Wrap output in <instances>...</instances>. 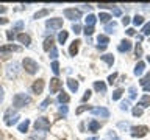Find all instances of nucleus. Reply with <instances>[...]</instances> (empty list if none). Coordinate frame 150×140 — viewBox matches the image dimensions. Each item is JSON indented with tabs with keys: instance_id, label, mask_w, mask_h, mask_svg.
I'll return each instance as SVG.
<instances>
[{
	"instance_id": "obj_59",
	"label": "nucleus",
	"mask_w": 150,
	"mask_h": 140,
	"mask_svg": "<svg viewBox=\"0 0 150 140\" xmlns=\"http://www.w3.org/2000/svg\"><path fill=\"white\" fill-rule=\"evenodd\" d=\"M89 140H98L97 137H92V139H89Z\"/></svg>"
},
{
	"instance_id": "obj_60",
	"label": "nucleus",
	"mask_w": 150,
	"mask_h": 140,
	"mask_svg": "<svg viewBox=\"0 0 150 140\" xmlns=\"http://www.w3.org/2000/svg\"><path fill=\"white\" fill-rule=\"evenodd\" d=\"M147 61H149V62H150V56H147Z\"/></svg>"
},
{
	"instance_id": "obj_52",
	"label": "nucleus",
	"mask_w": 150,
	"mask_h": 140,
	"mask_svg": "<svg viewBox=\"0 0 150 140\" xmlns=\"http://www.w3.org/2000/svg\"><path fill=\"white\" fill-rule=\"evenodd\" d=\"M22 25H23L22 22H17L16 25H14V30H21V28H22Z\"/></svg>"
},
{
	"instance_id": "obj_32",
	"label": "nucleus",
	"mask_w": 150,
	"mask_h": 140,
	"mask_svg": "<svg viewBox=\"0 0 150 140\" xmlns=\"http://www.w3.org/2000/svg\"><path fill=\"white\" fill-rule=\"evenodd\" d=\"M52 72H53L55 75L59 73V64H58V61H53V62H52Z\"/></svg>"
},
{
	"instance_id": "obj_50",
	"label": "nucleus",
	"mask_w": 150,
	"mask_h": 140,
	"mask_svg": "<svg viewBox=\"0 0 150 140\" xmlns=\"http://www.w3.org/2000/svg\"><path fill=\"white\" fill-rule=\"evenodd\" d=\"M6 37H8L9 41H13V39H14V33H13V31H8V33H6Z\"/></svg>"
},
{
	"instance_id": "obj_23",
	"label": "nucleus",
	"mask_w": 150,
	"mask_h": 140,
	"mask_svg": "<svg viewBox=\"0 0 150 140\" xmlns=\"http://www.w3.org/2000/svg\"><path fill=\"white\" fill-rule=\"evenodd\" d=\"M84 20H86V27H94V23H96L97 17L94 16V14H88V17L84 19Z\"/></svg>"
},
{
	"instance_id": "obj_33",
	"label": "nucleus",
	"mask_w": 150,
	"mask_h": 140,
	"mask_svg": "<svg viewBox=\"0 0 150 140\" xmlns=\"http://www.w3.org/2000/svg\"><path fill=\"white\" fill-rule=\"evenodd\" d=\"M150 83V73H145V76L142 78V79H141V81H139V84H141V86H145V84H149Z\"/></svg>"
},
{
	"instance_id": "obj_31",
	"label": "nucleus",
	"mask_w": 150,
	"mask_h": 140,
	"mask_svg": "<svg viewBox=\"0 0 150 140\" xmlns=\"http://www.w3.org/2000/svg\"><path fill=\"white\" fill-rule=\"evenodd\" d=\"M122 93H124V90H122V89H116L114 92H112V100H119V98L122 97Z\"/></svg>"
},
{
	"instance_id": "obj_34",
	"label": "nucleus",
	"mask_w": 150,
	"mask_h": 140,
	"mask_svg": "<svg viewBox=\"0 0 150 140\" xmlns=\"http://www.w3.org/2000/svg\"><path fill=\"white\" fill-rule=\"evenodd\" d=\"M47 14H49V9H41L39 13H36V14H35V19H41V17L47 16Z\"/></svg>"
},
{
	"instance_id": "obj_11",
	"label": "nucleus",
	"mask_w": 150,
	"mask_h": 140,
	"mask_svg": "<svg viewBox=\"0 0 150 140\" xmlns=\"http://www.w3.org/2000/svg\"><path fill=\"white\" fill-rule=\"evenodd\" d=\"M97 41H98V45H97L98 50H105L106 45L110 44V39H108V36H105V34H98Z\"/></svg>"
},
{
	"instance_id": "obj_38",
	"label": "nucleus",
	"mask_w": 150,
	"mask_h": 140,
	"mask_svg": "<svg viewBox=\"0 0 150 140\" xmlns=\"http://www.w3.org/2000/svg\"><path fill=\"white\" fill-rule=\"evenodd\" d=\"M84 111H91V106H86V104L80 106L78 109H77V114H81V112H84Z\"/></svg>"
},
{
	"instance_id": "obj_41",
	"label": "nucleus",
	"mask_w": 150,
	"mask_h": 140,
	"mask_svg": "<svg viewBox=\"0 0 150 140\" xmlns=\"http://www.w3.org/2000/svg\"><path fill=\"white\" fill-rule=\"evenodd\" d=\"M128 107H130V101H128V100H125V101L120 103V109H122V111H127Z\"/></svg>"
},
{
	"instance_id": "obj_19",
	"label": "nucleus",
	"mask_w": 150,
	"mask_h": 140,
	"mask_svg": "<svg viewBox=\"0 0 150 140\" xmlns=\"http://www.w3.org/2000/svg\"><path fill=\"white\" fill-rule=\"evenodd\" d=\"M67 86H69V89H70L72 92H77V90H78V83L75 81L74 78H69V79H67Z\"/></svg>"
},
{
	"instance_id": "obj_21",
	"label": "nucleus",
	"mask_w": 150,
	"mask_h": 140,
	"mask_svg": "<svg viewBox=\"0 0 150 140\" xmlns=\"http://www.w3.org/2000/svg\"><path fill=\"white\" fill-rule=\"evenodd\" d=\"M69 100H70V97L66 92H59L58 93V101L61 103V104H63V103H69Z\"/></svg>"
},
{
	"instance_id": "obj_13",
	"label": "nucleus",
	"mask_w": 150,
	"mask_h": 140,
	"mask_svg": "<svg viewBox=\"0 0 150 140\" xmlns=\"http://www.w3.org/2000/svg\"><path fill=\"white\" fill-rule=\"evenodd\" d=\"M17 41L21 42V44H23L25 47H28L31 44V37L28 36V34H25V33H21V34H17Z\"/></svg>"
},
{
	"instance_id": "obj_16",
	"label": "nucleus",
	"mask_w": 150,
	"mask_h": 140,
	"mask_svg": "<svg viewBox=\"0 0 150 140\" xmlns=\"http://www.w3.org/2000/svg\"><path fill=\"white\" fill-rule=\"evenodd\" d=\"M94 89H96L97 92L105 93L106 92V84L103 83V81H96V83H94Z\"/></svg>"
},
{
	"instance_id": "obj_3",
	"label": "nucleus",
	"mask_w": 150,
	"mask_h": 140,
	"mask_svg": "<svg viewBox=\"0 0 150 140\" xmlns=\"http://www.w3.org/2000/svg\"><path fill=\"white\" fill-rule=\"evenodd\" d=\"M35 129L36 131H49L50 129V121L45 118V117H39L35 121Z\"/></svg>"
},
{
	"instance_id": "obj_24",
	"label": "nucleus",
	"mask_w": 150,
	"mask_h": 140,
	"mask_svg": "<svg viewBox=\"0 0 150 140\" xmlns=\"http://www.w3.org/2000/svg\"><path fill=\"white\" fill-rule=\"evenodd\" d=\"M100 58H102V61H105L108 65L114 64V56H112V55H103V56H100Z\"/></svg>"
},
{
	"instance_id": "obj_36",
	"label": "nucleus",
	"mask_w": 150,
	"mask_h": 140,
	"mask_svg": "<svg viewBox=\"0 0 150 140\" xmlns=\"http://www.w3.org/2000/svg\"><path fill=\"white\" fill-rule=\"evenodd\" d=\"M142 107H138V106H136V107H133V115L134 117H141V115H142Z\"/></svg>"
},
{
	"instance_id": "obj_15",
	"label": "nucleus",
	"mask_w": 150,
	"mask_h": 140,
	"mask_svg": "<svg viewBox=\"0 0 150 140\" xmlns=\"http://www.w3.org/2000/svg\"><path fill=\"white\" fill-rule=\"evenodd\" d=\"M6 51H21V47H17V45H5V47H0V53H6Z\"/></svg>"
},
{
	"instance_id": "obj_56",
	"label": "nucleus",
	"mask_w": 150,
	"mask_h": 140,
	"mask_svg": "<svg viewBox=\"0 0 150 140\" xmlns=\"http://www.w3.org/2000/svg\"><path fill=\"white\" fill-rule=\"evenodd\" d=\"M127 126H128L127 123H119V128H127Z\"/></svg>"
},
{
	"instance_id": "obj_45",
	"label": "nucleus",
	"mask_w": 150,
	"mask_h": 140,
	"mask_svg": "<svg viewBox=\"0 0 150 140\" xmlns=\"http://www.w3.org/2000/svg\"><path fill=\"white\" fill-rule=\"evenodd\" d=\"M114 5L112 3H98V8H103V9H106V8H112Z\"/></svg>"
},
{
	"instance_id": "obj_39",
	"label": "nucleus",
	"mask_w": 150,
	"mask_h": 140,
	"mask_svg": "<svg viewBox=\"0 0 150 140\" xmlns=\"http://www.w3.org/2000/svg\"><path fill=\"white\" fill-rule=\"evenodd\" d=\"M83 33H84V34H86V36H91L92 33H94V27H84Z\"/></svg>"
},
{
	"instance_id": "obj_2",
	"label": "nucleus",
	"mask_w": 150,
	"mask_h": 140,
	"mask_svg": "<svg viewBox=\"0 0 150 140\" xmlns=\"http://www.w3.org/2000/svg\"><path fill=\"white\" fill-rule=\"evenodd\" d=\"M22 65H23V69H25V72L30 73V75L36 73L38 70H39V65H38V62H36V61H33L31 58H25V59L22 61Z\"/></svg>"
},
{
	"instance_id": "obj_47",
	"label": "nucleus",
	"mask_w": 150,
	"mask_h": 140,
	"mask_svg": "<svg viewBox=\"0 0 150 140\" xmlns=\"http://www.w3.org/2000/svg\"><path fill=\"white\" fill-rule=\"evenodd\" d=\"M136 56H141V55H142V48H141V45L138 44V45H136Z\"/></svg>"
},
{
	"instance_id": "obj_18",
	"label": "nucleus",
	"mask_w": 150,
	"mask_h": 140,
	"mask_svg": "<svg viewBox=\"0 0 150 140\" xmlns=\"http://www.w3.org/2000/svg\"><path fill=\"white\" fill-rule=\"evenodd\" d=\"M138 106L142 107V109H144V107H149V106H150V97H149V95H144V97L139 100V104H138Z\"/></svg>"
},
{
	"instance_id": "obj_27",
	"label": "nucleus",
	"mask_w": 150,
	"mask_h": 140,
	"mask_svg": "<svg viewBox=\"0 0 150 140\" xmlns=\"http://www.w3.org/2000/svg\"><path fill=\"white\" fill-rule=\"evenodd\" d=\"M28 126H30V120H25L23 123L19 125V131H21V132H27V131H28Z\"/></svg>"
},
{
	"instance_id": "obj_1",
	"label": "nucleus",
	"mask_w": 150,
	"mask_h": 140,
	"mask_svg": "<svg viewBox=\"0 0 150 140\" xmlns=\"http://www.w3.org/2000/svg\"><path fill=\"white\" fill-rule=\"evenodd\" d=\"M31 103V98L27 95V93H16L13 98V104L14 107H22V106H27Z\"/></svg>"
},
{
	"instance_id": "obj_9",
	"label": "nucleus",
	"mask_w": 150,
	"mask_h": 140,
	"mask_svg": "<svg viewBox=\"0 0 150 140\" xmlns=\"http://www.w3.org/2000/svg\"><path fill=\"white\" fill-rule=\"evenodd\" d=\"M91 112H92V115H98V117H103V118L110 117V111L106 107H92Z\"/></svg>"
},
{
	"instance_id": "obj_8",
	"label": "nucleus",
	"mask_w": 150,
	"mask_h": 140,
	"mask_svg": "<svg viewBox=\"0 0 150 140\" xmlns=\"http://www.w3.org/2000/svg\"><path fill=\"white\" fill-rule=\"evenodd\" d=\"M61 87H63V81H59L58 78L50 79V93H58Z\"/></svg>"
},
{
	"instance_id": "obj_44",
	"label": "nucleus",
	"mask_w": 150,
	"mask_h": 140,
	"mask_svg": "<svg viewBox=\"0 0 150 140\" xmlns=\"http://www.w3.org/2000/svg\"><path fill=\"white\" fill-rule=\"evenodd\" d=\"M89 98H91V90H86V92H84V95H83V98H81V101L84 103V101H88Z\"/></svg>"
},
{
	"instance_id": "obj_6",
	"label": "nucleus",
	"mask_w": 150,
	"mask_h": 140,
	"mask_svg": "<svg viewBox=\"0 0 150 140\" xmlns=\"http://www.w3.org/2000/svg\"><path fill=\"white\" fill-rule=\"evenodd\" d=\"M45 27L50 28V30H59V28L63 27V19H58V17L49 19V20L45 22Z\"/></svg>"
},
{
	"instance_id": "obj_57",
	"label": "nucleus",
	"mask_w": 150,
	"mask_h": 140,
	"mask_svg": "<svg viewBox=\"0 0 150 140\" xmlns=\"http://www.w3.org/2000/svg\"><path fill=\"white\" fill-rule=\"evenodd\" d=\"M8 20H6V19H0V23H2V25H3V23H6Z\"/></svg>"
},
{
	"instance_id": "obj_14",
	"label": "nucleus",
	"mask_w": 150,
	"mask_h": 140,
	"mask_svg": "<svg viewBox=\"0 0 150 140\" xmlns=\"http://www.w3.org/2000/svg\"><path fill=\"white\" fill-rule=\"evenodd\" d=\"M80 44H81L80 41H74L72 44H70V47H69V55L70 56H77L78 48H80Z\"/></svg>"
},
{
	"instance_id": "obj_58",
	"label": "nucleus",
	"mask_w": 150,
	"mask_h": 140,
	"mask_svg": "<svg viewBox=\"0 0 150 140\" xmlns=\"http://www.w3.org/2000/svg\"><path fill=\"white\" fill-rule=\"evenodd\" d=\"M0 140H3V134L2 132H0Z\"/></svg>"
},
{
	"instance_id": "obj_22",
	"label": "nucleus",
	"mask_w": 150,
	"mask_h": 140,
	"mask_svg": "<svg viewBox=\"0 0 150 140\" xmlns=\"http://www.w3.org/2000/svg\"><path fill=\"white\" fill-rule=\"evenodd\" d=\"M50 48H53V37H47V39L44 41V50L45 51H49Z\"/></svg>"
},
{
	"instance_id": "obj_25",
	"label": "nucleus",
	"mask_w": 150,
	"mask_h": 140,
	"mask_svg": "<svg viewBox=\"0 0 150 140\" xmlns=\"http://www.w3.org/2000/svg\"><path fill=\"white\" fill-rule=\"evenodd\" d=\"M17 120H19V115H13V117H8V118H5V123H6L8 126H11L14 123H17Z\"/></svg>"
},
{
	"instance_id": "obj_20",
	"label": "nucleus",
	"mask_w": 150,
	"mask_h": 140,
	"mask_svg": "<svg viewBox=\"0 0 150 140\" xmlns=\"http://www.w3.org/2000/svg\"><path fill=\"white\" fill-rule=\"evenodd\" d=\"M100 129V123L96 120H91L89 121V131H92V132H97V131Z\"/></svg>"
},
{
	"instance_id": "obj_35",
	"label": "nucleus",
	"mask_w": 150,
	"mask_h": 140,
	"mask_svg": "<svg viewBox=\"0 0 150 140\" xmlns=\"http://www.w3.org/2000/svg\"><path fill=\"white\" fill-rule=\"evenodd\" d=\"M114 30H116V23H114V22H112V23H108V25L105 27V31H106V33H112Z\"/></svg>"
},
{
	"instance_id": "obj_10",
	"label": "nucleus",
	"mask_w": 150,
	"mask_h": 140,
	"mask_svg": "<svg viewBox=\"0 0 150 140\" xmlns=\"http://www.w3.org/2000/svg\"><path fill=\"white\" fill-rule=\"evenodd\" d=\"M31 90H33V93H38V95H39V93L44 90V79H36L31 86Z\"/></svg>"
},
{
	"instance_id": "obj_4",
	"label": "nucleus",
	"mask_w": 150,
	"mask_h": 140,
	"mask_svg": "<svg viewBox=\"0 0 150 140\" xmlns=\"http://www.w3.org/2000/svg\"><path fill=\"white\" fill-rule=\"evenodd\" d=\"M149 134V128L147 126H133L131 128V135L133 137H144V135Z\"/></svg>"
},
{
	"instance_id": "obj_17",
	"label": "nucleus",
	"mask_w": 150,
	"mask_h": 140,
	"mask_svg": "<svg viewBox=\"0 0 150 140\" xmlns=\"http://www.w3.org/2000/svg\"><path fill=\"white\" fill-rule=\"evenodd\" d=\"M144 69H145V62H142V61H139V62L136 64V67H134V70H133V72H134V75H136V76H139V75L144 72Z\"/></svg>"
},
{
	"instance_id": "obj_53",
	"label": "nucleus",
	"mask_w": 150,
	"mask_h": 140,
	"mask_svg": "<svg viewBox=\"0 0 150 140\" xmlns=\"http://www.w3.org/2000/svg\"><path fill=\"white\" fill-rule=\"evenodd\" d=\"M127 34H128V36H133V34H134V30H133V28H128V30H127Z\"/></svg>"
},
{
	"instance_id": "obj_37",
	"label": "nucleus",
	"mask_w": 150,
	"mask_h": 140,
	"mask_svg": "<svg viewBox=\"0 0 150 140\" xmlns=\"http://www.w3.org/2000/svg\"><path fill=\"white\" fill-rule=\"evenodd\" d=\"M72 31L75 33V34H78V33H81V27H80V23L75 22L74 25H72Z\"/></svg>"
},
{
	"instance_id": "obj_12",
	"label": "nucleus",
	"mask_w": 150,
	"mask_h": 140,
	"mask_svg": "<svg viewBox=\"0 0 150 140\" xmlns=\"http://www.w3.org/2000/svg\"><path fill=\"white\" fill-rule=\"evenodd\" d=\"M117 50H119L120 53H127V51H130V50H131V42L127 41V39L120 41V44H119V47H117Z\"/></svg>"
},
{
	"instance_id": "obj_55",
	"label": "nucleus",
	"mask_w": 150,
	"mask_h": 140,
	"mask_svg": "<svg viewBox=\"0 0 150 140\" xmlns=\"http://www.w3.org/2000/svg\"><path fill=\"white\" fill-rule=\"evenodd\" d=\"M2 101H3V89L0 87V103H2Z\"/></svg>"
},
{
	"instance_id": "obj_51",
	"label": "nucleus",
	"mask_w": 150,
	"mask_h": 140,
	"mask_svg": "<svg viewBox=\"0 0 150 140\" xmlns=\"http://www.w3.org/2000/svg\"><path fill=\"white\" fill-rule=\"evenodd\" d=\"M112 14H114V16H120V14H122V11H120L119 8H114V11H112Z\"/></svg>"
},
{
	"instance_id": "obj_42",
	"label": "nucleus",
	"mask_w": 150,
	"mask_h": 140,
	"mask_svg": "<svg viewBox=\"0 0 150 140\" xmlns=\"http://www.w3.org/2000/svg\"><path fill=\"white\" fill-rule=\"evenodd\" d=\"M142 34H150V22L142 27Z\"/></svg>"
},
{
	"instance_id": "obj_40",
	"label": "nucleus",
	"mask_w": 150,
	"mask_h": 140,
	"mask_svg": "<svg viewBox=\"0 0 150 140\" xmlns=\"http://www.w3.org/2000/svg\"><path fill=\"white\" fill-rule=\"evenodd\" d=\"M128 92H130V98H131V100H134V98H136V95H138V93H136V87H133V86H131V87L128 89Z\"/></svg>"
},
{
	"instance_id": "obj_48",
	"label": "nucleus",
	"mask_w": 150,
	"mask_h": 140,
	"mask_svg": "<svg viewBox=\"0 0 150 140\" xmlns=\"http://www.w3.org/2000/svg\"><path fill=\"white\" fill-rule=\"evenodd\" d=\"M59 112L66 115V114H67V106H61V107H59Z\"/></svg>"
},
{
	"instance_id": "obj_28",
	"label": "nucleus",
	"mask_w": 150,
	"mask_h": 140,
	"mask_svg": "<svg viewBox=\"0 0 150 140\" xmlns=\"http://www.w3.org/2000/svg\"><path fill=\"white\" fill-rule=\"evenodd\" d=\"M98 19H100V22H110L111 20V16H110V14H108V13H100V14H98Z\"/></svg>"
},
{
	"instance_id": "obj_30",
	"label": "nucleus",
	"mask_w": 150,
	"mask_h": 140,
	"mask_svg": "<svg viewBox=\"0 0 150 140\" xmlns=\"http://www.w3.org/2000/svg\"><path fill=\"white\" fill-rule=\"evenodd\" d=\"M49 104H52V98H50V97H49V98H45V100L41 103V104H39V109H41V111H44Z\"/></svg>"
},
{
	"instance_id": "obj_29",
	"label": "nucleus",
	"mask_w": 150,
	"mask_h": 140,
	"mask_svg": "<svg viewBox=\"0 0 150 140\" xmlns=\"http://www.w3.org/2000/svg\"><path fill=\"white\" fill-rule=\"evenodd\" d=\"M133 23H134L136 27L142 25V23H144V17H142V16H138V14H136V16H134V19H133Z\"/></svg>"
},
{
	"instance_id": "obj_46",
	"label": "nucleus",
	"mask_w": 150,
	"mask_h": 140,
	"mask_svg": "<svg viewBox=\"0 0 150 140\" xmlns=\"http://www.w3.org/2000/svg\"><path fill=\"white\" fill-rule=\"evenodd\" d=\"M56 56H58V50H56L55 48V47H53V48H52V51H50V58H56Z\"/></svg>"
},
{
	"instance_id": "obj_43",
	"label": "nucleus",
	"mask_w": 150,
	"mask_h": 140,
	"mask_svg": "<svg viewBox=\"0 0 150 140\" xmlns=\"http://www.w3.org/2000/svg\"><path fill=\"white\" fill-rule=\"evenodd\" d=\"M116 78H117V73H112V75H110V76H108V83H110V84L116 83Z\"/></svg>"
},
{
	"instance_id": "obj_49",
	"label": "nucleus",
	"mask_w": 150,
	"mask_h": 140,
	"mask_svg": "<svg viewBox=\"0 0 150 140\" xmlns=\"http://www.w3.org/2000/svg\"><path fill=\"white\" fill-rule=\"evenodd\" d=\"M122 23H124V25H128V23H130V17L125 16L124 19H122Z\"/></svg>"
},
{
	"instance_id": "obj_7",
	"label": "nucleus",
	"mask_w": 150,
	"mask_h": 140,
	"mask_svg": "<svg viewBox=\"0 0 150 140\" xmlns=\"http://www.w3.org/2000/svg\"><path fill=\"white\" fill-rule=\"evenodd\" d=\"M17 72H19V64H17V62L8 64V67H6L8 78H16V76H17Z\"/></svg>"
},
{
	"instance_id": "obj_26",
	"label": "nucleus",
	"mask_w": 150,
	"mask_h": 140,
	"mask_svg": "<svg viewBox=\"0 0 150 140\" xmlns=\"http://www.w3.org/2000/svg\"><path fill=\"white\" fill-rule=\"evenodd\" d=\"M67 36H69V33H67V31H64V30L61 31L59 34H58V41H59V44H64V42L67 41Z\"/></svg>"
},
{
	"instance_id": "obj_54",
	"label": "nucleus",
	"mask_w": 150,
	"mask_h": 140,
	"mask_svg": "<svg viewBox=\"0 0 150 140\" xmlns=\"http://www.w3.org/2000/svg\"><path fill=\"white\" fill-rule=\"evenodd\" d=\"M144 92H150V83H149V84H145V86H144Z\"/></svg>"
},
{
	"instance_id": "obj_5",
	"label": "nucleus",
	"mask_w": 150,
	"mask_h": 140,
	"mask_svg": "<svg viewBox=\"0 0 150 140\" xmlns=\"http://www.w3.org/2000/svg\"><path fill=\"white\" fill-rule=\"evenodd\" d=\"M64 16L67 19H70V20H78L81 17V11L75 9V8H67V9H64Z\"/></svg>"
}]
</instances>
